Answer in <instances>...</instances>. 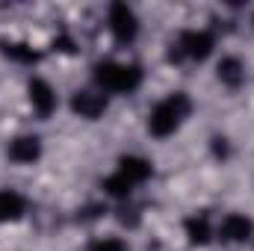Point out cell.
Masks as SVG:
<instances>
[{"label":"cell","instance_id":"cell-1","mask_svg":"<svg viewBox=\"0 0 254 251\" xmlns=\"http://www.w3.org/2000/svg\"><path fill=\"white\" fill-rule=\"evenodd\" d=\"M190 113H192V101L184 92H175V95H169L166 101H160L151 110V116H148V133L157 136V139H166V136H172L178 127L190 119Z\"/></svg>","mask_w":254,"mask_h":251},{"label":"cell","instance_id":"cell-2","mask_svg":"<svg viewBox=\"0 0 254 251\" xmlns=\"http://www.w3.org/2000/svg\"><path fill=\"white\" fill-rule=\"evenodd\" d=\"M95 83L104 92L113 95H130L142 86V68L125 63H98L95 65Z\"/></svg>","mask_w":254,"mask_h":251},{"label":"cell","instance_id":"cell-3","mask_svg":"<svg viewBox=\"0 0 254 251\" xmlns=\"http://www.w3.org/2000/svg\"><path fill=\"white\" fill-rule=\"evenodd\" d=\"M110 30H113V36H116V42H122V45H130L133 39H136V33H139V18H136V12L122 3V0H116L113 6H110Z\"/></svg>","mask_w":254,"mask_h":251},{"label":"cell","instance_id":"cell-4","mask_svg":"<svg viewBox=\"0 0 254 251\" xmlns=\"http://www.w3.org/2000/svg\"><path fill=\"white\" fill-rule=\"evenodd\" d=\"M178 48H181V54H184V57H190V60H195V63H204V60L213 54L216 39H213L207 30H190V33H184V36H181Z\"/></svg>","mask_w":254,"mask_h":251},{"label":"cell","instance_id":"cell-5","mask_svg":"<svg viewBox=\"0 0 254 251\" xmlns=\"http://www.w3.org/2000/svg\"><path fill=\"white\" fill-rule=\"evenodd\" d=\"M27 95H30V104H33V110H36L42 119H48V116L57 110V92L51 89V83H48V80H42V77H33V80L27 83Z\"/></svg>","mask_w":254,"mask_h":251},{"label":"cell","instance_id":"cell-6","mask_svg":"<svg viewBox=\"0 0 254 251\" xmlns=\"http://www.w3.org/2000/svg\"><path fill=\"white\" fill-rule=\"evenodd\" d=\"M71 110H74L80 119L95 122V119H101V116L107 113V98L98 95V92L83 89V92H74V95H71Z\"/></svg>","mask_w":254,"mask_h":251},{"label":"cell","instance_id":"cell-7","mask_svg":"<svg viewBox=\"0 0 254 251\" xmlns=\"http://www.w3.org/2000/svg\"><path fill=\"white\" fill-rule=\"evenodd\" d=\"M252 234H254L252 219H246L243 213H231V216H225L222 225H219L222 243H246V240H252Z\"/></svg>","mask_w":254,"mask_h":251},{"label":"cell","instance_id":"cell-8","mask_svg":"<svg viewBox=\"0 0 254 251\" xmlns=\"http://www.w3.org/2000/svg\"><path fill=\"white\" fill-rule=\"evenodd\" d=\"M9 160L12 163H21V166H30V163H36L39 157H42V142L36 139V136H18V139H12L9 142Z\"/></svg>","mask_w":254,"mask_h":251},{"label":"cell","instance_id":"cell-9","mask_svg":"<svg viewBox=\"0 0 254 251\" xmlns=\"http://www.w3.org/2000/svg\"><path fill=\"white\" fill-rule=\"evenodd\" d=\"M125 181H130L133 187H139V184H145L151 175H154V169H151V163L145 160V157H122L119 160V169H116Z\"/></svg>","mask_w":254,"mask_h":251},{"label":"cell","instance_id":"cell-10","mask_svg":"<svg viewBox=\"0 0 254 251\" xmlns=\"http://www.w3.org/2000/svg\"><path fill=\"white\" fill-rule=\"evenodd\" d=\"M216 74H219V80L228 86V89H240L243 83H246V65L240 63L237 57H225L219 68H216Z\"/></svg>","mask_w":254,"mask_h":251},{"label":"cell","instance_id":"cell-11","mask_svg":"<svg viewBox=\"0 0 254 251\" xmlns=\"http://www.w3.org/2000/svg\"><path fill=\"white\" fill-rule=\"evenodd\" d=\"M24 210H27V204L18 192H12V189L0 192V222H15L24 216Z\"/></svg>","mask_w":254,"mask_h":251},{"label":"cell","instance_id":"cell-12","mask_svg":"<svg viewBox=\"0 0 254 251\" xmlns=\"http://www.w3.org/2000/svg\"><path fill=\"white\" fill-rule=\"evenodd\" d=\"M184 231H187V237H190L192 246H207V243H210V237H213L210 222H207V216H204V213H201V216H190V219L184 222Z\"/></svg>","mask_w":254,"mask_h":251},{"label":"cell","instance_id":"cell-13","mask_svg":"<svg viewBox=\"0 0 254 251\" xmlns=\"http://www.w3.org/2000/svg\"><path fill=\"white\" fill-rule=\"evenodd\" d=\"M0 48H3L6 57H12V60H18V63H36V60H39V54H36L33 48L21 45V42H0Z\"/></svg>","mask_w":254,"mask_h":251},{"label":"cell","instance_id":"cell-14","mask_svg":"<svg viewBox=\"0 0 254 251\" xmlns=\"http://www.w3.org/2000/svg\"><path fill=\"white\" fill-rule=\"evenodd\" d=\"M104 189H107V195H113V198H127V195L133 192V184L125 181V178L116 172V175H110V178L104 181Z\"/></svg>","mask_w":254,"mask_h":251},{"label":"cell","instance_id":"cell-15","mask_svg":"<svg viewBox=\"0 0 254 251\" xmlns=\"http://www.w3.org/2000/svg\"><path fill=\"white\" fill-rule=\"evenodd\" d=\"M92 251H127V246L122 240H101L92 246Z\"/></svg>","mask_w":254,"mask_h":251},{"label":"cell","instance_id":"cell-16","mask_svg":"<svg viewBox=\"0 0 254 251\" xmlns=\"http://www.w3.org/2000/svg\"><path fill=\"white\" fill-rule=\"evenodd\" d=\"M213 151H216V157H228V139L216 136V139H213Z\"/></svg>","mask_w":254,"mask_h":251}]
</instances>
